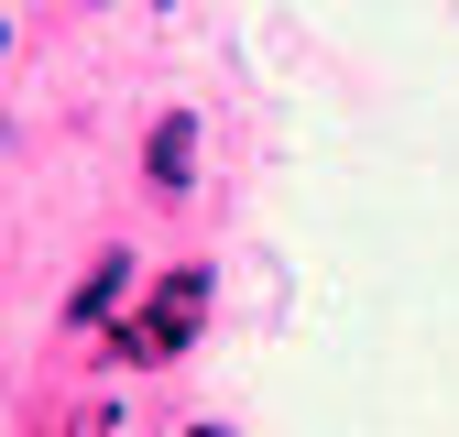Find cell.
<instances>
[{"instance_id":"cell-1","label":"cell","mask_w":459,"mask_h":437,"mask_svg":"<svg viewBox=\"0 0 459 437\" xmlns=\"http://www.w3.org/2000/svg\"><path fill=\"white\" fill-rule=\"evenodd\" d=\"M197 317H208V273H197V262H176V273L143 296V317L121 328V350H132V361H176V350L197 339Z\"/></svg>"},{"instance_id":"cell-2","label":"cell","mask_w":459,"mask_h":437,"mask_svg":"<svg viewBox=\"0 0 459 437\" xmlns=\"http://www.w3.org/2000/svg\"><path fill=\"white\" fill-rule=\"evenodd\" d=\"M143 164H153V186H164V197H176V186L197 176V121H186V109H176V121H153V142H143Z\"/></svg>"},{"instance_id":"cell-3","label":"cell","mask_w":459,"mask_h":437,"mask_svg":"<svg viewBox=\"0 0 459 437\" xmlns=\"http://www.w3.org/2000/svg\"><path fill=\"white\" fill-rule=\"evenodd\" d=\"M121 285H132V252H99V262H88V285L66 296V328H99V317H109V296H121Z\"/></svg>"},{"instance_id":"cell-4","label":"cell","mask_w":459,"mask_h":437,"mask_svg":"<svg viewBox=\"0 0 459 437\" xmlns=\"http://www.w3.org/2000/svg\"><path fill=\"white\" fill-rule=\"evenodd\" d=\"M197 437H241V426H197Z\"/></svg>"}]
</instances>
